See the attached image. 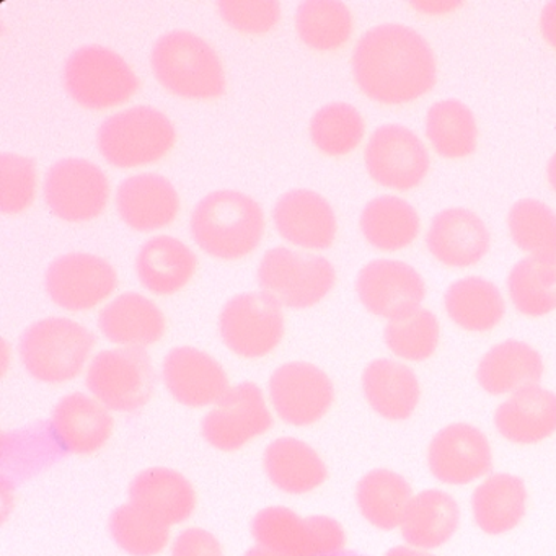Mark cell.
I'll return each mask as SVG.
<instances>
[{"mask_svg":"<svg viewBox=\"0 0 556 556\" xmlns=\"http://www.w3.org/2000/svg\"><path fill=\"white\" fill-rule=\"evenodd\" d=\"M353 74L364 96L403 105L435 84V58L428 41L405 25H379L363 35L353 53Z\"/></svg>","mask_w":556,"mask_h":556,"instance_id":"6da1fadb","label":"cell"},{"mask_svg":"<svg viewBox=\"0 0 556 556\" xmlns=\"http://www.w3.org/2000/svg\"><path fill=\"white\" fill-rule=\"evenodd\" d=\"M191 233L214 258H243L262 242L265 214L253 198L240 191H213L194 207Z\"/></svg>","mask_w":556,"mask_h":556,"instance_id":"7a4b0ae2","label":"cell"},{"mask_svg":"<svg viewBox=\"0 0 556 556\" xmlns=\"http://www.w3.org/2000/svg\"><path fill=\"white\" fill-rule=\"evenodd\" d=\"M151 66L159 84L181 99H217L226 92V71L219 54L193 31L162 35L152 50Z\"/></svg>","mask_w":556,"mask_h":556,"instance_id":"3957f363","label":"cell"},{"mask_svg":"<svg viewBox=\"0 0 556 556\" xmlns=\"http://www.w3.org/2000/svg\"><path fill=\"white\" fill-rule=\"evenodd\" d=\"M96 341V334L77 321L45 318L22 337V363L40 382H67L83 372Z\"/></svg>","mask_w":556,"mask_h":556,"instance_id":"277c9868","label":"cell"},{"mask_svg":"<svg viewBox=\"0 0 556 556\" xmlns=\"http://www.w3.org/2000/svg\"><path fill=\"white\" fill-rule=\"evenodd\" d=\"M103 157L119 168H135L164 159L177 142L174 123L152 106H132L102 123L97 132Z\"/></svg>","mask_w":556,"mask_h":556,"instance_id":"5b68a950","label":"cell"},{"mask_svg":"<svg viewBox=\"0 0 556 556\" xmlns=\"http://www.w3.org/2000/svg\"><path fill=\"white\" fill-rule=\"evenodd\" d=\"M67 92L84 109L109 110L131 100L138 92L139 77L132 67L110 48H79L64 70Z\"/></svg>","mask_w":556,"mask_h":556,"instance_id":"8992f818","label":"cell"},{"mask_svg":"<svg viewBox=\"0 0 556 556\" xmlns=\"http://www.w3.org/2000/svg\"><path fill=\"white\" fill-rule=\"evenodd\" d=\"M258 282L285 307L307 308L333 289L337 271L324 256L276 247L260 263Z\"/></svg>","mask_w":556,"mask_h":556,"instance_id":"52a82bcc","label":"cell"},{"mask_svg":"<svg viewBox=\"0 0 556 556\" xmlns=\"http://www.w3.org/2000/svg\"><path fill=\"white\" fill-rule=\"evenodd\" d=\"M155 374L142 348H118L97 354L87 372V387L102 405L136 412L151 400Z\"/></svg>","mask_w":556,"mask_h":556,"instance_id":"ba28073f","label":"cell"},{"mask_svg":"<svg viewBox=\"0 0 556 556\" xmlns=\"http://www.w3.org/2000/svg\"><path fill=\"white\" fill-rule=\"evenodd\" d=\"M219 330L224 343L237 356H266L285 337L281 304L266 292L236 295L220 312Z\"/></svg>","mask_w":556,"mask_h":556,"instance_id":"9c48e42d","label":"cell"},{"mask_svg":"<svg viewBox=\"0 0 556 556\" xmlns=\"http://www.w3.org/2000/svg\"><path fill=\"white\" fill-rule=\"evenodd\" d=\"M110 181L86 159H63L48 170L45 200L51 213L67 223H87L105 211Z\"/></svg>","mask_w":556,"mask_h":556,"instance_id":"30bf717a","label":"cell"},{"mask_svg":"<svg viewBox=\"0 0 556 556\" xmlns=\"http://www.w3.org/2000/svg\"><path fill=\"white\" fill-rule=\"evenodd\" d=\"M253 539L266 548L294 556H317L343 549V527L325 516L302 519L286 507H268L256 514Z\"/></svg>","mask_w":556,"mask_h":556,"instance_id":"8fae6325","label":"cell"},{"mask_svg":"<svg viewBox=\"0 0 556 556\" xmlns=\"http://www.w3.org/2000/svg\"><path fill=\"white\" fill-rule=\"evenodd\" d=\"M364 161L374 181L399 191L418 187L429 170V154L421 139L399 125L374 131Z\"/></svg>","mask_w":556,"mask_h":556,"instance_id":"7c38bea8","label":"cell"},{"mask_svg":"<svg viewBox=\"0 0 556 556\" xmlns=\"http://www.w3.org/2000/svg\"><path fill=\"white\" fill-rule=\"evenodd\" d=\"M118 275L106 260L67 253L51 263L47 289L54 304L71 312L90 311L115 292Z\"/></svg>","mask_w":556,"mask_h":556,"instance_id":"4fadbf2b","label":"cell"},{"mask_svg":"<svg viewBox=\"0 0 556 556\" xmlns=\"http://www.w3.org/2000/svg\"><path fill=\"white\" fill-rule=\"evenodd\" d=\"M271 413L258 386L240 383L223 396L203 421V435L213 447L239 451L271 428Z\"/></svg>","mask_w":556,"mask_h":556,"instance_id":"5bb4252c","label":"cell"},{"mask_svg":"<svg viewBox=\"0 0 556 556\" xmlns=\"http://www.w3.org/2000/svg\"><path fill=\"white\" fill-rule=\"evenodd\" d=\"M276 413L292 426H308L324 418L334 399L330 377L314 364L289 363L269 380Z\"/></svg>","mask_w":556,"mask_h":556,"instance_id":"9a60e30c","label":"cell"},{"mask_svg":"<svg viewBox=\"0 0 556 556\" xmlns=\"http://www.w3.org/2000/svg\"><path fill=\"white\" fill-rule=\"evenodd\" d=\"M356 291L370 314L393 320L419 307L426 286L418 271L406 263L376 260L361 269Z\"/></svg>","mask_w":556,"mask_h":556,"instance_id":"2e32d148","label":"cell"},{"mask_svg":"<svg viewBox=\"0 0 556 556\" xmlns=\"http://www.w3.org/2000/svg\"><path fill=\"white\" fill-rule=\"evenodd\" d=\"M431 473L442 483L467 484L490 473V442L480 429L455 422L439 431L428 448Z\"/></svg>","mask_w":556,"mask_h":556,"instance_id":"e0dca14e","label":"cell"},{"mask_svg":"<svg viewBox=\"0 0 556 556\" xmlns=\"http://www.w3.org/2000/svg\"><path fill=\"white\" fill-rule=\"evenodd\" d=\"M168 392L190 408L219 403L229 392V379L219 363L197 348H175L164 361Z\"/></svg>","mask_w":556,"mask_h":556,"instance_id":"ac0fdd59","label":"cell"},{"mask_svg":"<svg viewBox=\"0 0 556 556\" xmlns=\"http://www.w3.org/2000/svg\"><path fill=\"white\" fill-rule=\"evenodd\" d=\"M279 236L305 250H325L337 237L333 207L312 190H291L276 201L273 210Z\"/></svg>","mask_w":556,"mask_h":556,"instance_id":"d6986e66","label":"cell"},{"mask_svg":"<svg viewBox=\"0 0 556 556\" xmlns=\"http://www.w3.org/2000/svg\"><path fill=\"white\" fill-rule=\"evenodd\" d=\"M116 207L131 229L152 232L177 219L180 197L170 180L162 175H132L119 185Z\"/></svg>","mask_w":556,"mask_h":556,"instance_id":"ffe728a7","label":"cell"},{"mask_svg":"<svg viewBox=\"0 0 556 556\" xmlns=\"http://www.w3.org/2000/svg\"><path fill=\"white\" fill-rule=\"evenodd\" d=\"M426 243L431 255L442 265L467 268L486 255L490 232L477 214L452 207L434 217Z\"/></svg>","mask_w":556,"mask_h":556,"instance_id":"44dd1931","label":"cell"},{"mask_svg":"<svg viewBox=\"0 0 556 556\" xmlns=\"http://www.w3.org/2000/svg\"><path fill=\"white\" fill-rule=\"evenodd\" d=\"M131 504L164 526L184 522L197 507L190 481L170 468L142 471L129 488Z\"/></svg>","mask_w":556,"mask_h":556,"instance_id":"7402d4cb","label":"cell"},{"mask_svg":"<svg viewBox=\"0 0 556 556\" xmlns=\"http://www.w3.org/2000/svg\"><path fill=\"white\" fill-rule=\"evenodd\" d=\"M53 432L64 451L93 454L112 438L113 418L102 403L83 393H73L58 403Z\"/></svg>","mask_w":556,"mask_h":556,"instance_id":"603a6c76","label":"cell"},{"mask_svg":"<svg viewBox=\"0 0 556 556\" xmlns=\"http://www.w3.org/2000/svg\"><path fill=\"white\" fill-rule=\"evenodd\" d=\"M494 425L514 444L543 441L556 431V395L539 386L517 390L494 413Z\"/></svg>","mask_w":556,"mask_h":556,"instance_id":"cb8c5ba5","label":"cell"},{"mask_svg":"<svg viewBox=\"0 0 556 556\" xmlns=\"http://www.w3.org/2000/svg\"><path fill=\"white\" fill-rule=\"evenodd\" d=\"M99 327L112 343L144 348L162 340L167 321L164 312L151 299L138 292H126L102 308Z\"/></svg>","mask_w":556,"mask_h":556,"instance_id":"d4e9b609","label":"cell"},{"mask_svg":"<svg viewBox=\"0 0 556 556\" xmlns=\"http://www.w3.org/2000/svg\"><path fill=\"white\" fill-rule=\"evenodd\" d=\"M197 269L198 258L193 250L175 237H154L142 245L136 258L139 281L157 295L181 291Z\"/></svg>","mask_w":556,"mask_h":556,"instance_id":"484cf974","label":"cell"},{"mask_svg":"<svg viewBox=\"0 0 556 556\" xmlns=\"http://www.w3.org/2000/svg\"><path fill=\"white\" fill-rule=\"evenodd\" d=\"M542 374V356L529 344L509 340L484 354L477 369V379L484 392L504 395L536 386Z\"/></svg>","mask_w":556,"mask_h":556,"instance_id":"4316f807","label":"cell"},{"mask_svg":"<svg viewBox=\"0 0 556 556\" xmlns=\"http://www.w3.org/2000/svg\"><path fill=\"white\" fill-rule=\"evenodd\" d=\"M363 389L374 412L390 421L409 418L421 393L413 370L390 359H377L366 367Z\"/></svg>","mask_w":556,"mask_h":556,"instance_id":"83f0119b","label":"cell"},{"mask_svg":"<svg viewBox=\"0 0 556 556\" xmlns=\"http://www.w3.org/2000/svg\"><path fill=\"white\" fill-rule=\"evenodd\" d=\"M458 519L460 513L451 494L438 490L422 491L406 507L402 535L416 548H438L454 535Z\"/></svg>","mask_w":556,"mask_h":556,"instance_id":"f1b7e54d","label":"cell"},{"mask_svg":"<svg viewBox=\"0 0 556 556\" xmlns=\"http://www.w3.org/2000/svg\"><path fill=\"white\" fill-rule=\"evenodd\" d=\"M265 470L269 480L289 494L314 491L328 477L320 455L311 445L292 438L269 444L265 452Z\"/></svg>","mask_w":556,"mask_h":556,"instance_id":"f546056e","label":"cell"},{"mask_svg":"<svg viewBox=\"0 0 556 556\" xmlns=\"http://www.w3.org/2000/svg\"><path fill=\"white\" fill-rule=\"evenodd\" d=\"M527 491L520 478L507 473L491 475L471 497L475 522L490 535L509 532L526 514Z\"/></svg>","mask_w":556,"mask_h":556,"instance_id":"4dcf8cb0","label":"cell"},{"mask_svg":"<svg viewBox=\"0 0 556 556\" xmlns=\"http://www.w3.org/2000/svg\"><path fill=\"white\" fill-rule=\"evenodd\" d=\"M445 311L454 324L467 331H490L503 320L504 299L493 282L465 278L445 292Z\"/></svg>","mask_w":556,"mask_h":556,"instance_id":"1f68e13d","label":"cell"},{"mask_svg":"<svg viewBox=\"0 0 556 556\" xmlns=\"http://www.w3.org/2000/svg\"><path fill=\"white\" fill-rule=\"evenodd\" d=\"M361 230L382 252L405 249L419 233V216L412 204L396 197L370 201L361 214Z\"/></svg>","mask_w":556,"mask_h":556,"instance_id":"d6a6232c","label":"cell"},{"mask_svg":"<svg viewBox=\"0 0 556 556\" xmlns=\"http://www.w3.org/2000/svg\"><path fill=\"white\" fill-rule=\"evenodd\" d=\"M357 506L367 522L377 529L393 530L402 526L406 507L413 500L405 478L390 470H374L357 484Z\"/></svg>","mask_w":556,"mask_h":556,"instance_id":"836d02e7","label":"cell"},{"mask_svg":"<svg viewBox=\"0 0 556 556\" xmlns=\"http://www.w3.org/2000/svg\"><path fill=\"white\" fill-rule=\"evenodd\" d=\"M510 299L520 314L543 317L556 308V256L520 260L507 278Z\"/></svg>","mask_w":556,"mask_h":556,"instance_id":"e575fe53","label":"cell"},{"mask_svg":"<svg viewBox=\"0 0 556 556\" xmlns=\"http://www.w3.org/2000/svg\"><path fill=\"white\" fill-rule=\"evenodd\" d=\"M295 28L312 50L334 51L353 35V14L338 0H305L298 8Z\"/></svg>","mask_w":556,"mask_h":556,"instance_id":"d590c367","label":"cell"},{"mask_svg":"<svg viewBox=\"0 0 556 556\" xmlns=\"http://www.w3.org/2000/svg\"><path fill=\"white\" fill-rule=\"evenodd\" d=\"M426 136L445 159H464L477 148L478 128L473 113L458 100H444L429 109Z\"/></svg>","mask_w":556,"mask_h":556,"instance_id":"8d00e7d4","label":"cell"},{"mask_svg":"<svg viewBox=\"0 0 556 556\" xmlns=\"http://www.w3.org/2000/svg\"><path fill=\"white\" fill-rule=\"evenodd\" d=\"M364 132L366 123L363 115L348 103H330L312 116V141L318 151L331 157L353 152L363 141Z\"/></svg>","mask_w":556,"mask_h":556,"instance_id":"74e56055","label":"cell"},{"mask_svg":"<svg viewBox=\"0 0 556 556\" xmlns=\"http://www.w3.org/2000/svg\"><path fill=\"white\" fill-rule=\"evenodd\" d=\"M514 243L530 255L556 256V214L542 201L520 200L507 216Z\"/></svg>","mask_w":556,"mask_h":556,"instance_id":"f35d334b","label":"cell"},{"mask_svg":"<svg viewBox=\"0 0 556 556\" xmlns=\"http://www.w3.org/2000/svg\"><path fill=\"white\" fill-rule=\"evenodd\" d=\"M386 343L402 359L415 363L428 359L439 344L438 318L421 307L393 318L386 328Z\"/></svg>","mask_w":556,"mask_h":556,"instance_id":"ab89813d","label":"cell"},{"mask_svg":"<svg viewBox=\"0 0 556 556\" xmlns=\"http://www.w3.org/2000/svg\"><path fill=\"white\" fill-rule=\"evenodd\" d=\"M110 530L115 542L132 556L159 555L168 543V527L135 504H125L112 514Z\"/></svg>","mask_w":556,"mask_h":556,"instance_id":"60d3db41","label":"cell"},{"mask_svg":"<svg viewBox=\"0 0 556 556\" xmlns=\"http://www.w3.org/2000/svg\"><path fill=\"white\" fill-rule=\"evenodd\" d=\"M37 165L18 154L0 155V210L4 214H21L37 197Z\"/></svg>","mask_w":556,"mask_h":556,"instance_id":"b9f144b4","label":"cell"},{"mask_svg":"<svg viewBox=\"0 0 556 556\" xmlns=\"http://www.w3.org/2000/svg\"><path fill=\"white\" fill-rule=\"evenodd\" d=\"M217 9L229 27L245 35L268 34L281 18L276 0H220Z\"/></svg>","mask_w":556,"mask_h":556,"instance_id":"7bdbcfd3","label":"cell"},{"mask_svg":"<svg viewBox=\"0 0 556 556\" xmlns=\"http://www.w3.org/2000/svg\"><path fill=\"white\" fill-rule=\"evenodd\" d=\"M172 556H224V552L213 533L203 529H188L175 540Z\"/></svg>","mask_w":556,"mask_h":556,"instance_id":"ee69618b","label":"cell"},{"mask_svg":"<svg viewBox=\"0 0 556 556\" xmlns=\"http://www.w3.org/2000/svg\"><path fill=\"white\" fill-rule=\"evenodd\" d=\"M540 30H542L543 38L546 43L556 50V0L545 5L540 18Z\"/></svg>","mask_w":556,"mask_h":556,"instance_id":"f6af8a7d","label":"cell"},{"mask_svg":"<svg viewBox=\"0 0 556 556\" xmlns=\"http://www.w3.org/2000/svg\"><path fill=\"white\" fill-rule=\"evenodd\" d=\"M386 556H432L425 549L409 548V546H395Z\"/></svg>","mask_w":556,"mask_h":556,"instance_id":"bcb514c9","label":"cell"},{"mask_svg":"<svg viewBox=\"0 0 556 556\" xmlns=\"http://www.w3.org/2000/svg\"><path fill=\"white\" fill-rule=\"evenodd\" d=\"M245 556H294L289 553L278 552V549L266 548V546L256 545L255 548L247 552Z\"/></svg>","mask_w":556,"mask_h":556,"instance_id":"7dc6e473","label":"cell"},{"mask_svg":"<svg viewBox=\"0 0 556 556\" xmlns=\"http://www.w3.org/2000/svg\"><path fill=\"white\" fill-rule=\"evenodd\" d=\"M546 174H548L549 185H552L553 190L556 191V152L555 155L549 159L548 170H546Z\"/></svg>","mask_w":556,"mask_h":556,"instance_id":"c3c4849f","label":"cell"},{"mask_svg":"<svg viewBox=\"0 0 556 556\" xmlns=\"http://www.w3.org/2000/svg\"><path fill=\"white\" fill-rule=\"evenodd\" d=\"M317 556H366V555H361V553H356V552H348V549H338V552L324 553V555H317Z\"/></svg>","mask_w":556,"mask_h":556,"instance_id":"681fc988","label":"cell"}]
</instances>
